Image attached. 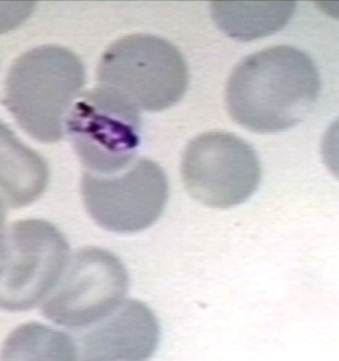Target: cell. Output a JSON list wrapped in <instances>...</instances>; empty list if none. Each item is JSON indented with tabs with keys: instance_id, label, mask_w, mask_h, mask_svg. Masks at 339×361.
I'll list each match as a JSON object with an SVG mask.
<instances>
[{
	"instance_id": "5b68a950",
	"label": "cell",
	"mask_w": 339,
	"mask_h": 361,
	"mask_svg": "<svg viewBox=\"0 0 339 361\" xmlns=\"http://www.w3.org/2000/svg\"><path fill=\"white\" fill-rule=\"evenodd\" d=\"M69 259L66 237L52 223L16 221L0 251V310L22 312L45 302Z\"/></svg>"
},
{
	"instance_id": "5bb4252c",
	"label": "cell",
	"mask_w": 339,
	"mask_h": 361,
	"mask_svg": "<svg viewBox=\"0 0 339 361\" xmlns=\"http://www.w3.org/2000/svg\"><path fill=\"white\" fill-rule=\"evenodd\" d=\"M320 149L326 167L339 180V118L326 129Z\"/></svg>"
},
{
	"instance_id": "7c38bea8",
	"label": "cell",
	"mask_w": 339,
	"mask_h": 361,
	"mask_svg": "<svg viewBox=\"0 0 339 361\" xmlns=\"http://www.w3.org/2000/svg\"><path fill=\"white\" fill-rule=\"evenodd\" d=\"M0 361H78L74 337L40 323H27L8 336Z\"/></svg>"
},
{
	"instance_id": "9a60e30c",
	"label": "cell",
	"mask_w": 339,
	"mask_h": 361,
	"mask_svg": "<svg viewBox=\"0 0 339 361\" xmlns=\"http://www.w3.org/2000/svg\"><path fill=\"white\" fill-rule=\"evenodd\" d=\"M6 221H7L6 205H4V200L0 197V251H1V248H3L4 240H6V235H7Z\"/></svg>"
},
{
	"instance_id": "8fae6325",
	"label": "cell",
	"mask_w": 339,
	"mask_h": 361,
	"mask_svg": "<svg viewBox=\"0 0 339 361\" xmlns=\"http://www.w3.org/2000/svg\"><path fill=\"white\" fill-rule=\"evenodd\" d=\"M212 16L232 39L250 41L275 32L294 13V1H213Z\"/></svg>"
},
{
	"instance_id": "ba28073f",
	"label": "cell",
	"mask_w": 339,
	"mask_h": 361,
	"mask_svg": "<svg viewBox=\"0 0 339 361\" xmlns=\"http://www.w3.org/2000/svg\"><path fill=\"white\" fill-rule=\"evenodd\" d=\"M81 188L92 219L106 231L121 234L153 226L169 200L167 176L147 158L110 176L85 172Z\"/></svg>"
},
{
	"instance_id": "30bf717a",
	"label": "cell",
	"mask_w": 339,
	"mask_h": 361,
	"mask_svg": "<svg viewBox=\"0 0 339 361\" xmlns=\"http://www.w3.org/2000/svg\"><path fill=\"white\" fill-rule=\"evenodd\" d=\"M49 178L45 159L0 121V197L14 209L27 207L45 192Z\"/></svg>"
},
{
	"instance_id": "277c9868",
	"label": "cell",
	"mask_w": 339,
	"mask_h": 361,
	"mask_svg": "<svg viewBox=\"0 0 339 361\" xmlns=\"http://www.w3.org/2000/svg\"><path fill=\"white\" fill-rule=\"evenodd\" d=\"M137 107L97 85L81 94L66 120V133L85 172L110 176L134 161L141 144Z\"/></svg>"
},
{
	"instance_id": "4fadbf2b",
	"label": "cell",
	"mask_w": 339,
	"mask_h": 361,
	"mask_svg": "<svg viewBox=\"0 0 339 361\" xmlns=\"http://www.w3.org/2000/svg\"><path fill=\"white\" fill-rule=\"evenodd\" d=\"M33 9L30 1H0V33L12 31L28 18Z\"/></svg>"
},
{
	"instance_id": "52a82bcc",
	"label": "cell",
	"mask_w": 339,
	"mask_h": 361,
	"mask_svg": "<svg viewBox=\"0 0 339 361\" xmlns=\"http://www.w3.org/2000/svg\"><path fill=\"white\" fill-rule=\"evenodd\" d=\"M129 275L114 253L87 247L73 255L58 284L42 304V314L56 324L85 329L123 303Z\"/></svg>"
},
{
	"instance_id": "9c48e42d",
	"label": "cell",
	"mask_w": 339,
	"mask_h": 361,
	"mask_svg": "<svg viewBox=\"0 0 339 361\" xmlns=\"http://www.w3.org/2000/svg\"><path fill=\"white\" fill-rule=\"evenodd\" d=\"M160 324L152 310L138 300H124L77 338L78 361H145L156 353Z\"/></svg>"
},
{
	"instance_id": "7a4b0ae2",
	"label": "cell",
	"mask_w": 339,
	"mask_h": 361,
	"mask_svg": "<svg viewBox=\"0 0 339 361\" xmlns=\"http://www.w3.org/2000/svg\"><path fill=\"white\" fill-rule=\"evenodd\" d=\"M85 83V65L78 55L61 46H40L22 54L11 66L4 104L33 139L59 142Z\"/></svg>"
},
{
	"instance_id": "3957f363",
	"label": "cell",
	"mask_w": 339,
	"mask_h": 361,
	"mask_svg": "<svg viewBox=\"0 0 339 361\" xmlns=\"http://www.w3.org/2000/svg\"><path fill=\"white\" fill-rule=\"evenodd\" d=\"M100 87L114 90L138 110L163 111L184 97L189 71L167 39L134 33L112 42L100 59Z\"/></svg>"
},
{
	"instance_id": "8992f818",
	"label": "cell",
	"mask_w": 339,
	"mask_h": 361,
	"mask_svg": "<svg viewBox=\"0 0 339 361\" xmlns=\"http://www.w3.org/2000/svg\"><path fill=\"white\" fill-rule=\"evenodd\" d=\"M184 186L196 201L213 209L240 205L261 183L259 157L240 136L209 131L194 137L182 158Z\"/></svg>"
},
{
	"instance_id": "6da1fadb",
	"label": "cell",
	"mask_w": 339,
	"mask_h": 361,
	"mask_svg": "<svg viewBox=\"0 0 339 361\" xmlns=\"http://www.w3.org/2000/svg\"><path fill=\"white\" fill-rule=\"evenodd\" d=\"M320 85L319 71L309 55L291 46H275L236 65L225 99L230 116L242 128L273 134L309 115Z\"/></svg>"
}]
</instances>
